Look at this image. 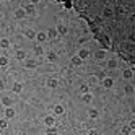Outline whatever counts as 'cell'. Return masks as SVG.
Here are the masks:
<instances>
[{
    "instance_id": "27",
    "label": "cell",
    "mask_w": 135,
    "mask_h": 135,
    "mask_svg": "<svg viewBox=\"0 0 135 135\" xmlns=\"http://www.w3.org/2000/svg\"><path fill=\"white\" fill-rule=\"evenodd\" d=\"M57 59V55H55V52H49V54H47V60H49V62H54Z\"/></svg>"
},
{
    "instance_id": "14",
    "label": "cell",
    "mask_w": 135,
    "mask_h": 135,
    "mask_svg": "<svg viewBox=\"0 0 135 135\" xmlns=\"http://www.w3.org/2000/svg\"><path fill=\"white\" fill-rule=\"evenodd\" d=\"M16 59L18 60H26V51H23V49L16 51Z\"/></svg>"
},
{
    "instance_id": "29",
    "label": "cell",
    "mask_w": 135,
    "mask_h": 135,
    "mask_svg": "<svg viewBox=\"0 0 135 135\" xmlns=\"http://www.w3.org/2000/svg\"><path fill=\"white\" fill-rule=\"evenodd\" d=\"M64 8H67V10H70V8H73V2H62Z\"/></svg>"
},
{
    "instance_id": "24",
    "label": "cell",
    "mask_w": 135,
    "mask_h": 135,
    "mask_svg": "<svg viewBox=\"0 0 135 135\" xmlns=\"http://www.w3.org/2000/svg\"><path fill=\"white\" fill-rule=\"evenodd\" d=\"M8 127V120L3 117V119H0V130H5Z\"/></svg>"
},
{
    "instance_id": "32",
    "label": "cell",
    "mask_w": 135,
    "mask_h": 135,
    "mask_svg": "<svg viewBox=\"0 0 135 135\" xmlns=\"http://www.w3.org/2000/svg\"><path fill=\"white\" fill-rule=\"evenodd\" d=\"M34 52H36L37 55H39V54H42V47H41V46H36V47H34Z\"/></svg>"
},
{
    "instance_id": "2",
    "label": "cell",
    "mask_w": 135,
    "mask_h": 135,
    "mask_svg": "<svg viewBox=\"0 0 135 135\" xmlns=\"http://www.w3.org/2000/svg\"><path fill=\"white\" fill-rule=\"evenodd\" d=\"M16 115V111L13 109V108H5V119L8 120V119H13Z\"/></svg>"
},
{
    "instance_id": "1",
    "label": "cell",
    "mask_w": 135,
    "mask_h": 135,
    "mask_svg": "<svg viewBox=\"0 0 135 135\" xmlns=\"http://www.w3.org/2000/svg\"><path fill=\"white\" fill-rule=\"evenodd\" d=\"M44 125L46 127H55V117L54 115H46L44 117Z\"/></svg>"
},
{
    "instance_id": "30",
    "label": "cell",
    "mask_w": 135,
    "mask_h": 135,
    "mask_svg": "<svg viewBox=\"0 0 135 135\" xmlns=\"http://www.w3.org/2000/svg\"><path fill=\"white\" fill-rule=\"evenodd\" d=\"M80 93H81V94H86V93H88V85H81V86H80Z\"/></svg>"
},
{
    "instance_id": "11",
    "label": "cell",
    "mask_w": 135,
    "mask_h": 135,
    "mask_svg": "<svg viewBox=\"0 0 135 135\" xmlns=\"http://www.w3.org/2000/svg\"><path fill=\"white\" fill-rule=\"evenodd\" d=\"M46 36H47V39H55L57 37V30L55 28H51V30L46 33Z\"/></svg>"
},
{
    "instance_id": "15",
    "label": "cell",
    "mask_w": 135,
    "mask_h": 135,
    "mask_svg": "<svg viewBox=\"0 0 135 135\" xmlns=\"http://www.w3.org/2000/svg\"><path fill=\"white\" fill-rule=\"evenodd\" d=\"M47 86H49V88H57V86H59L57 78H49V80H47Z\"/></svg>"
},
{
    "instance_id": "5",
    "label": "cell",
    "mask_w": 135,
    "mask_h": 135,
    "mask_svg": "<svg viewBox=\"0 0 135 135\" xmlns=\"http://www.w3.org/2000/svg\"><path fill=\"white\" fill-rule=\"evenodd\" d=\"M12 90H13V93L20 94V93L23 91V85H21L20 81H15V83H13V88H12Z\"/></svg>"
},
{
    "instance_id": "8",
    "label": "cell",
    "mask_w": 135,
    "mask_h": 135,
    "mask_svg": "<svg viewBox=\"0 0 135 135\" xmlns=\"http://www.w3.org/2000/svg\"><path fill=\"white\" fill-rule=\"evenodd\" d=\"M36 60L34 59H26L25 60V67H26V69H36Z\"/></svg>"
},
{
    "instance_id": "34",
    "label": "cell",
    "mask_w": 135,
    "mask_h": 135,
    "mask_svg": "<svg viewBox=\"0 0 135 135\" xmlns=\"http://www.w3.org/2000/svg\"><path fill=\"white\" fill-rule=\"evenodd\" d=\"M129 127H130V130H133V129H135V120H132V122L129 124Z\"/></svg>"
},
{
    "instance_id": "31",
    "label": "cell",
    "mask_w": 135,
    "mask_h": 135,
    "mask_svg": "<svg viewBox=\"0 0 135 135\" xmlns=\"http://www.w3.org/2000/svg\"><path fill=\"white\" fill-rule=\"evenodd\" d=\"M26 37H30V39H34V37H36V33H34V31H26Z\"/></svg>"
},
{
    "instance_id": "33",
    "label": "cell",
    "mask_w": 135,
    "mask_h": 135,
    "mask_svg": "<svg viewBox=\"0 0 135 135\" xmlns=\"http://www.w3.org/2000/svg\"><path fill=\"white\" fill-rule=\"evenodd\" d=\"M88 135H99V132L96 130V129H91V130L88 132Z\"/></svg>"
},
{
    "instance_id": "3",
    "label": "cell",
    "mask_w": 135,
    "mask_h": 135,
    "mask_svg": "<svg viewBox=\"0 0 135 135\" xmlns=\"http://www.w3.org/2000/svg\"><path fill=\"white\" fill-rule=\"evenodd\" d=\"M76 57H80L81 60L88 59V57H90V51H88V49H80V51H78V54H76Z\"/></svg>"
},
{
    "instance_id": "16",
    "label": "cell",
    "mask_w": 135,
    "mask_h": 135,
    "mask_svg": "<svg viewBox=\"0 0 135 135\" xmlns=\"http://www.w3.org/2000/svg\"><path fill=\"white\" fill-rule=\"evenodd\" d=\"M94 57H96V60H103V59H106V51H104V49L98 51V52L94 54Z\"/></svg>"
},
{
    "instance_id": "35",
    "label": "cell",
    "mask_w": 135,
    "mask_h": 135,
    "mask_svg": "<svg viewBox=\"0 0 135 135\" xmlns=\"http://www.w3.org/2000/svg\"><path fill=\"white\" fill-rule=\"evenodd\" d=\"M3 90H5V83L0 81V91H3Z\"/></svg>"
},
{
    "instance_id": "18",
    "label": "cell",
    "mask_w": 135,
    "mask_h": 135,
    "mask_svg": "<svg viewBox=\"0 0 135 135\" xmlns=\"http://www.w3.org/2000/svg\"><path fill=\"white\" fill-rule=\"evenodd\" d=\"M81 99H83V103H85V104H90V103L93 101V96H91L90 93H86V94H83V96H81Z\"/></svg>"
},
{
    "instance_id": "7",
    "label": "cell",
    "mask_w": 135,
    "mask_h": 135,
    "mask_svg": "<svg viewBox=\"0 0 135 135\" xmlns=\"http://www.w3.org/2000/svg\"><path fill=\"white\" fill-rule=\"evenodd\" d=\"M64 112H65V109H64L62 104H55V106H54V114H55V115H62Z\"/></svg>"
},
{
    "instance_id": "4",
    "label": "cell",
    "mask_w": 135,
    "mask_h": 135,
    "mask_svg": "<svg viewBox=\"0 0 135 135\" xmlns=\"http://www.w3.org/2000/svg\"><path fill=\"white\" fill-rule=\"evenodd\" d=\"M112 85H114V80H112V78H109V76H106V78L103 80V86H104L106 90L112 88Z\"/></svg>"
},
{
    "instance_id": "17",
    "label": "cell",
    "mask_w": 135,
    "mask_h": 135,
    "mask_svg": "<svg viewBox=\"0 0 135 135\" xmlns=\"http://www.w3.org/2000/svg\"><path fill=\"white\" fill-rule=\"evenodd\" d=\"M0 47H2V49H8V47H10V41H8L7 37H2V39H0Z\"/></svg>"
},
{
    "instance_id": "25",
    "label": "cell",
    "mask_w": 135,
    "mask_h": 135,
    "mask_svg": "<svg viewBox=\"0 0 135 135\" xmlns=\"http://www.w3.org/2000/svg\"><path fill=\"white\" fill-rule=\"evenodd\" d=\"M46 135H57V129L55 127H47Z\"/></svg>"
},
{
    "instance_id": "10",
    "label": "cell",
    "mask_w": 135,
    "mask_h": 135,
    "mask_svg": "<svg viewBox=\"0 0 135 135\" xmlns=\"http://www.w3.org/2000/svg\"><path fill=\"white\" fill-rule=\"evenodd\" d=\"M25 16H26V13H25V10H23V7L18 8V10L15 12V18H16V20H23Z\"/></svg>"
},
{
    "instance_id": "13",
    "label": "cell",
    "mask_w": 135,
    "mask_h": 135,
    "mask_svg": "<svg viewBox=\"0 0 135 135\" xmlns=\"http://www.w3.org/2000/svg\"><path fill=\"white\" fill-rule=\"evenodd\" d=\"M36 41H37V42H44V41H47L46 33H36Z\"/></svg>"
},
{
    "instance_id": "36",
    "label": "cell",
    "mask_w": 135,
    "mask_h": 135,
    "mask_svg": "<svg viewBox=\"0 0 135 135\" xmlns=\"http://www.w3.org/2000/svg\"><path fill=\"white\" fill-rule=\"evenodd\" d=\"M16 135H26V133H25V132H18Z\"/></svg>"
},
{
    "instance_id": "28",
    "label": "cell",
    "mask_w": 135,
    "mask_h": 135,
    "mask_svg": "<svg viewBox=\"0 0 135 135\" xmlns=\"http://www.w3.org/2000/svg\"><path fill=\"white\" fill-rule=\"evenodd\" d=\"M124 91L127 93V94H132V93H133V86H132V85H125V88H124Z\"/></svg>"
},
{
    "instance_id": "20",
    "label": "cell",
    "mask_w": 135,
    "mask_h": 135,
    "mask_svg": "<svg viewBox=\"0 0 135 135\" xmlns=\"http://www.w3.org/2000/svg\"><path fill=\"white\" fill-rule=\"evenodd\" d=\"M8 62H10V60H8L7 55H0V67H7Z\"/></svg>"
},
{
    "instance_id": "22",
    "label": "cell",
    "mask_w": 135,
    "mask_h": 135,
    "mask_svg": "<svg viewBox=\"0 0 135 135\" xmlns=\"http://www.w3.org/2000/svg\"><path fill=\"white\" fill-rule=\"evenodd\" d=\"M88 115H90L91 119H96V117L99 115V112H98V109H90V111H88Z\"/></svg>"
},
{
    "instance_id": "6",
    "label": "cell",
    "mask_w": 135,
    "mask_h": 135,
    "mask_svg": "<svg viewBox=\"0 0 135 135\" xmlns=\"http://www.w3.org/2000/svg\"><path fill=\"white\" fill-rule=\"evenodd\" d=\"M2 104L5 106V108H12V106H13V99L8 98V96H3V98H2Z\"/></svg>"
},
{
    "instance_id": "12",
    "label": "cell",
    "mask_w": 135,
    "mask_h": 135,
    "mask_svg": "<svg viewBox=\"0 0 135 135\" xmlns=\"http://www.w3.org/2000/svg\"><path fill=\"white\" fill-rule=\"evenodd\" d=\"M55 30H57V34H62V36H65L67 33H69V30H67V26H64V25H59V26L55 28Z\"/></svg>"
},
{
    "instance_id": "9",
    "label": "cell",
    "mask_w": 135,
    "mask_h": 135,
    "mask_svg": "<svg viewBox=\"0 0 135 135\" xmlns=\"http://www.w3.org/2000/svg\"><path fill=\"white\" fill-rule=\"evenodd\" d=\"M122 76L125 80H130L132 76H133V70H130V69H124L122 70Z\"/></svg>"
},
{
    "instance_id": "23",
    "label": "cell",
    "mask_w": 135,
    "mask_h": 135,
    "mask_svg": "<svg viewBox=\"0 0 135 135\" xmlns=\"http://www.w3.org/2000/svg\"><path fill=\"white\" fill-rule=\"evenodd\" d=\"M120 132H122V135H130V133H132V130H130V127H129V125H122Z\"/></svg>"
},
{
    "instance_id": "26",
    "label": "cell",
    "mask_w": 135,
    "mask_h": 135,
    "mask_svg": "<svg viewBox=\"0 0 135 135\" xmlns=\"http://www.w3.org/2000/svg\"><path fill=\"white\" fill-rule=\"evenodd\" d=\"M108 67H109V69H115V67H117V60H115V59H111V60L108 62Z\"/></svg>"
},
{
    "instance_id": "19",
    "label": "cell",
    "mask_w": 135,
    "mask_h": 135,
    "mask_svg": "<svg viewBox=\"0 0 135 135\" xmlns=\"http://www.w3.org/2000/svg\"><path fill=\"white\" fill-rule=\"evenodd\" d=\"M23 10H25V13H26V15H28V13H34V5H33V3L25 5V7H23Z\"/></svg>"
},
{
    "instance_id": "21",
    "label": "cell",
    "mask_w": 135,
    "mask_h": 135,
    "mask_svg": "<svg viewBox=\"0 0 135 135\" xmlns=\"http://www.w3.org/2000/svg\"><path fill=\"white\" fill-rule=\"evenodd\" d=\"M81 64H83V60L80 59V57H76V55L72 57V65H81Z\"/></svg>"
}]
</instances>
